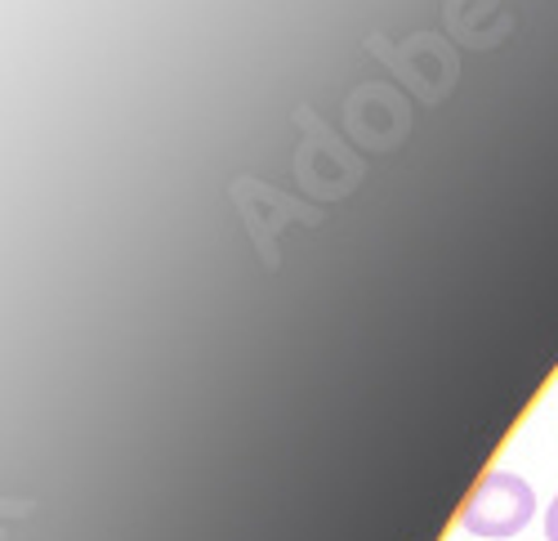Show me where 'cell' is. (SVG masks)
I'll list each match as a JSON object with an SVG mask.
<instances>
[{"mask_svg": "<svg viewBox=\"0 0 558 541\" xmlns=\"http://www.w3.org/2000/svg\"><path fill=\"white\" fill-rule=\"evenodd\" d=\"M545 541H558V497H554L549 510H545Z\"/></svg>", "mask_w": 558, "mask_h": 541, "instance_id": "7a4b0ae2", "label": "cell"}, {"mask_svg": "<svg viewBox=\"0 0 558 541\" xmlns=\"http://www.w3.org/2000/svg\"><path fill=\"white\" fill-rule=\"evenodd\" d=\"M536 515V492L523 474L509 470H487L478 488L470 492V502L460 506V528L474 532L483 541H505L532 524Z\"/></svg>", "mask_w": 558, "mask_h": 541, "instance_id": "6da1fadb", "label": "cell"}]
</instances>
